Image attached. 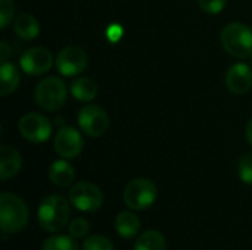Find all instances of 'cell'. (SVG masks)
<instances>
[{
	"mask_svg": "<svg viewBox=\"0 0 252 250\" xmlns=\"http://www.w3.org/2000/svg\"><path fill=\"white\" fill-rule=\"evenodd\" d=\"M69 203L66 199L58 194L47 196L41 200L38 211H37V220L40 227L47 233H58L68 224L69 220Z\"/></svg>",
	"mask_w": 252,
	"mask_h": 250,
	"instance_id": "1",
	"label": "cell"
},
{
	"mask_svg": "<svg viewBox=\"0 0 252 250\" xmlns=\"http://www.w3.org/2000/svg\"><path fill=\"white\" fill-rule=\"evenodd\" d=\"M30 212L25 202L12 194H0V228L6 234H18L28 224Z\"/></svg>",
	"mask_w": 252,
	"mask_h": 250,
	"instance_id": "2",
	"label": "cell"
},
{
	"mask_svg": "<svg viewBox=\"0 0 252 250\" xmlns=\"http://www.w3.org/2000/svg\"><path fill=\"white\" fill-rule=\"evenodd\" d=\"M223 49L238 59H247L252 55V29L242 22L227 24L220 34Z\"/></svg>",
	"mask_w": 252,
	"mask_h": 250,
	"instance_id": "3",
	"label": "cell"
},
{
	"mask_svg": "<svg viewBox=\"0 0 252 250\" xmlns=\"http://www.w3.org/2000/svg\"><path fill=\"white\" fill-rule=\"evenodd\" d=\"M68 90L65 83L59 77H47L41 80L34 91L35 103L47 112H55L63 106L66 102Z\"/></svg>",
	"mask_w": 252,
	"mask_h": 250,
	"instance_id": "4",
	"label": "cell"
},
{
	"mask_svg": "<svg viewBox=\"0 0 252 250\" xmlns=\"http://www.w3.org/2000/svg\"><path fill=\"white\" fill-rule=\"evenodd\" d=\"M158 196L157 186L148 178H134L124 189V203L133 211H145L151 208Z\"/></svg>",
	"mask_w": 252,
	"mask_h": 250,
	"instance_id": "5",
	"label": "cell"
},
{
	"mask_svg": "<svg viewBox=\"0 0 252 250\" xmlns=\"http://www.w3.org/2000/svg\"><path fill=\"white\" fill-rule=\"evenodd\" d=\"M69 202L74 208L81 212H96L103 205L102 190L89 181H80L74 184L69 190Z\"/></svg>",
	"mask_w": 252,
	"mask_h": 250,
	"instance_id": "6",
	"label": "cell"
},
{
	"mask_svg": "<svg viewBox=\"0 0 252 250\" xmlns=\"http://www.w3.org/2000/svg\"><path fill=\"white\" fill-rule=\"evenodd\" d=\"M77 119L81 131L93 139L102 137L109 128V116L106 111L97 105H89L81 108Z\"/></svg>",
	"mask_w": 252,
	"mask_h": 250,
	"instance_id": "7",
	"label": "cell"
},
{
	"mask_svg": "<svg viewBox=\"0 0 252 250\" xmlns=\"http://www.w3.org/2000/svg\"><path fill=\"white\" fill-rule=\"evenodd\" d=\"M19 134L30 143H44L52 136V122L40 113L31 112L24 115L18 124Z\"/></svg>",
	"mask_w": 252,
	"mask_h": 250,
	"instance_id": "8",
	"label": "cell"
},
{
	"mask_svg": "<svg viewBox=\"0 0 252 250\" xmlns=\"http://www.w3.org/2000/svg\"><path fill=\"white\" fill-rule=\"evenodd\" d=\"M87 53L78 46H66L56 56V68L63 77H75L87 68Z\"/></svg>",
	"mask_w": 252,
	"mask_h": 250,
	"instance_id": "9",
	"label": "cell"
},
{
	"mask_svg": "<svg viewBox=\"0 0 252 250\" xmlns=\"http://www.w3.org/2000/svg\"><path fill=\"white\" fill-rule=\"evenodd\" d=\"M19 65L22 71L28 75H43L53 65V56L50 50L44 47H31L25 50L19 59Z\"/></svg>",
	"mask_w": 252,
	"mask_h": 250,
	"instance_id": "10",
	"label": "cell"
},
{
	"mask_svg": "<svg viewBox=\"0 0 252 250\" xmlns=\"http://www.w3.org/2000/svg\"><path fill=\"white\" fill-rule=\"evenodd\" d=\"M53 147L59 156L65 159H74L83 152L84 140L78 130L72 127H62L55 137Z\"/></svg>",
	"mask_w": 252,
	"mask_h": 250,
	"instance_id": "11",
	"label": "cell"
},
{
	"mask_svg": "<svg viewBox=\"0 0 252 250\" xmlns=\"http://www.w3.org/2000/svg\"><path fill=\"white\" fill-rule=\"evenodd\" d=\"M226 85L233 94H245L252 87V69L242 62L232 65L226 72Z\"/></svg>",
	"mask_w": 252,
	"mask_h": 250,
	"instance_id": "12",
	"label": "cell"
},
{
	"mask_svg": "<svg viewBox=\"0 0 252 250\" xmlns=\"http://www.w3.org/2000/svg\"><path fill=\"white\" fill-rule=\"evenodd\" d=\"M22 167V158L19 152L7 144L0 147V180L6 181L13 178Z\"/></svg>",
	"mask_w": 252,
	"mask_h": 250,
	"instance_id": "13",
	"label": "cell"
},
{
	"mask_svg": "<svg viewBox=\"0 0 252 250\" xmlns=\"http://www.w3.org/2000/svg\"><path fill=\"white\" fill-rule=\"evenodd\" d=\"M115 231L123 239H133L140 231V220L131 211H123L115 218Z\"/></svg>",
	"mask_w": 252,
	"mask_h": 250,
	"instance_id": "14",
	"label": "cell"
},
{
	"mask_svg": "<svg viewBox=\"0 0 252 250\" xmlns=\"http://www.w3.org/2000/svg\"><path fill=\"white\" fill-rule=\"evenodd\" d=\"M75 172L66 161H55L49 168V180L58 187H68L74 183Z\"/></svg>",
	"mask_w": 252,
	"mask_h": 250,
	"instance_id": "15",
	"label": "cell"
},
{
	"mask_svg": "<svg viewBox=\"0 0 252 250\" xmlns=\"http://www.w3.org/2000/svg\"><path fill=\"white\" fill-rule=\"evenodd\" d=\"M13 29L16 35L25 41L34 40L40 32L38 21L30 13H19L13 21Z\"/></svg>",
	"mask_w": 252,
	"mask_h": 250,
	"instance_id": "16",
	"label": "cell"
},
{
	"mask_svg": "<svg viewBox=\"0 0 252 250\" xmlns=\"http://www.w3.org/2000/svg\"><path fill=\"white\" fill-rule=\"evenodd\" d=\"M21 81L18 68L10 62H3L0 66V94L3 97L13 93Z\"/></svg>",
	"mask_w": 252,
	"mask_h": 250,
	"instance_id": "17",
	"label": "cell"
},
{
	"mask_svg": "<svg viewBox=\"0 0 252 250\" xmlns=\"http://www.w3.org/2000/svg\"><path fill=\"white\" fill-rule=\"evenodd\" d=\"M71 94L80 102H90L97 96V85L92 78L81 77L71 84Z\"/></svg>",
	"mask_w": 252,
	"mask_h": 250,
	"instance_id": "18",
	"label": "cell"
},
{
	"mask_svg": "<svg viewBox=\"0 0 252 250\" xmlns=\"http://www.w3.org/2000/svg\"><path fill=\"white\" fill-rule=\"evenodd\" d=\"M134 250H167V242L159 231L148 230L137 237Z\"/></svg>",
	"mask_w": 252,
	"mask_h": 250,
	"instance_id": "19",
	"label": "cell"
},
{
	"mask_svg": "<svg viewBox=\"0 0 252 250\" xmlns=\"http://www.w3.org/2000/svg\"><path fill=\"white\" fill-rule=\"evenodd\" d=\"M41 250H80V246L77 243V239H74L71 234H55L43 243Z\"/></svg>",
	"mask_w": 252,
	"mask_h": 250,
	"instance_id": "20",
	"label": "cell"
},
{
	"mask_svg": "<svg viewBox=\"0 0 252 250\" xmlns=\"http://www.w3.org/2000/svg\"><path fill=\"white\" fill-rule=\"evenodd\" d=\"M83 250H115V248L108 237L100 234H93L84 240Z\"/></svg>",
	"mask_w": 252,
	"mask_h": 250,
	"instance_id": "21",
	"label": "cell"
},
{
	"mask_svg": "<svg viewBox=\"0 0 252 250\" xmlns=\"http://www.w3.org/2000/svg\"><path fill=\"white\" fill-rule=\"evenodd\" d=\"M238 174L245 184H252V153H247L239 159Z\"/></svg>",
	"mask_w": 252,
	"mask_h": 250,
	"instance_id": "22",
	"label": "cell"
},
{
	"mask_svg": "<svg viewBox=\"0 0 252 250\" xmlns=\"http://www.w3.org/2000/svg\"><path fill=\"white\" fill-rule=\"evenodd\" d=\"M68 230H69V234L74 237V239H83L89 234L90 231V224L87 220L84 218H75L69 222L68 225Z\"/></svg>",
	"mask_w": 252,
	"mask_h": 250,
	"instance_id": "23",
	"label": "cell"
},
{
	"mask_svg": "<svg viewBox=\"0 0 252 250\" xmlns=\"http://www.w3.org/2000/svg\"><path fill=\"white\" fill-rule=\"evenodd\" d=\"M15 15L13 0H0V28H6Z\"/></svg>",
	"mask_w": 252,
	"mask_h": 250,
	"instance_id": "24",
	"label": "cell"
},
{
	"mask_svg": "<svg viewBox=\"0 0 252 250\" xmlns=\"http://www.w3.org/2000/svg\"><path fill=\"white\" fill-rule=\"evenodd\" d=\"M227 0H198V4L201 10H204L208 15H217L226 7Z\"/></svg>",
	"mask_w": 252,
	"mask_h": 250,
	"instance_id": "25",
	"label": "cell"
},
{
	"mask_svg": "<svg viewBox=\"0 0 252 250\" xmlns=\"http://www.w3.org/2000/svg\"><path fill=\"white\" fill-rule=\"evenodd\" d=\"M121 34H123V29H121V27L120 25H111L109 28H108V31H106V35H108V38L111 40V41H118L120 40V37H121Z\"/></svg>",
	"mask_w": 252,
	"mask_h": 250,
	"instance_id": "26",
	"label": "cell"
},
{
	"mask_svg": "<svg viewBox=\"0 0 252 250\" xmlns=\"http://www.w3.org/2000/svg\"><path fill=\"white\" fill-rule=\"evenodd\" d=\"M9 55H10L9 46H7V43L3 41V43L0 44V59H1V63L9 60Z\"/></svg>",
	"mask_w": 252,
	"mask_h": 250,
	"instance_id": "27",
	"label": "cell"
},
{
	"mask_svg": "<svg viewBox=\"0 0 252 250\" xmlns=\"http://www.w3.org/2000/svg\"><path fill=\"white\" fill-rule=\"evenodd\" d=\"M247 141L250 143V146L252 147V118L250 119L248 125H247Z\"/></svg>",
	"mask_w": 252,
	"mask_h": 250,
	"instance_id": "28",
	"label": "cell"
},
{
	"mask_svg": "<svg viewBox=\"0 0 252 250\" xmlns=\"http://www.w3.org/2000/svg\"><path fill=\"white\" fill-rule=\"evenodd\" d=\"M250 57H251V62H252V55H251V56H250Z\"/></svg>",
	"mask_w": 252,
	"mask_h": 250,
	"instance_id": "29",
	"label": "cell"
}]
</instances>
